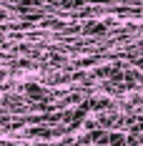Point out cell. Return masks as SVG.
Here are the masks:
<instances>
[{
    "mask_svg": "<svg viewBox=\"0 0 143 146\" xmlns=\"http://www.w3.org/2000/svg\"><path fill=\"white\" fill-rule=\"evenodd\" d=\"M105 25L103 23H93V25H86V33H103Z\"/></svg>",
    "mask_w": 143,
    "mask_h": 146,
    "instance_id": "3",
    "label": "cell"
},
{
    "mask_svg": "<svg viewBox=\"0 0 143 146\" xmlns=\"http://www.w3.org/2000/svg\"><path fill=\"white\" fill-rule=\"evenodd\" d=\"M25 91H28L30 96H43V88L35 86V83H28V86H25Z\"/></svg>",
    "mask_w": 143,
    "mask_h": 146,
    "instance_id": "2",
    "label": "cell"
},
{
    "mask_svg": "<svg viewBox=\"0 0 143 146\" xmlns=\"http://www.w3.org/2000/svg\"><path fill=\"white\" fill-rule=\"evenodd\" d=\"M126 141H128L126 136H121V133H111V144H108V146H126Z\"/></svg>",
    "mask_w": 143,
    "mask_h": 146,
    "instance_id": "1",
    "label": "cell"
}]
</instances>
